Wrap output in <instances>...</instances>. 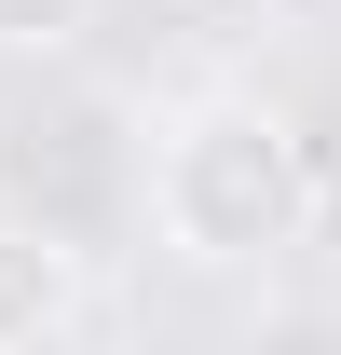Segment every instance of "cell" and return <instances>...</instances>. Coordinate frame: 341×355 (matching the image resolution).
Listing matches in <instances>:
<instances>
[{"instance_id": "obj_1", "label": "cell", "mask_w": 341, "mask_h": 355, "mask_svg": "<svg viewBox=\"0 0 341 355\" xmlns=\"http://www.w3.org/2000/svg\"><path fill=\"white\" fill-rule=\"evenodd\" d=\"M150 232L191 273H273L314 232V150L259 83H205L150 123Z\"/></svg>"}, {"instance_id": "obj_2", "label": "cell", "mask_w": 341, "mask_h": 355, "mask_svg": "<svg viewBox=\"0 0 341 355\" xmlns=\"http://www.w3.org/2000/svg\"><path fill=\"white\" fill-rule=\"evenodd\" d=\"M96 314V260L42 219H0V355H42Z\"/></svg>"}, {"instance_id": "obj_3", "label": "cell", "mask_w": 341, "mask_h": 355, "mask_svg": "<svg viewBox=\"0 0 341 355\" xmlns=\"http://www.w3.org/2000/svg\"><path fill=\"white\" fill-rule=\"evenodd\" d=\"M110 28V0H0V55H82Z\"/></svg>"}]
</instances>
